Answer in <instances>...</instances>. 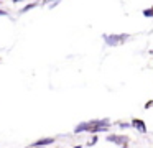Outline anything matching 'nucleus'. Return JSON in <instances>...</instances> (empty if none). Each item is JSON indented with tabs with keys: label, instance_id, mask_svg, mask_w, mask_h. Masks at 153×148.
Listing matches in <instances>:
<instances>
[{
	"label": "nucleus",
	"instance_id": "nucleus-6",
	"mask_svg": "<svg viewBox=\"0 0 153 148\" xmlns=\"http://www.w3.org/2000/svg\"><path fill=\"white\" fill-rule=\"evenodd\" d=\"M143 15H145V16H153V10H145Z\"/></svg>",
	"mask_w": 153,
	"mask_h": 148
},
{
	"label": "nucleus",
	"instance_id": "nucleus-4",
	"mask_svg": "<svg viewBox=\"0 0 153 148\" xmlns=\"http://www.w3.org/2000/svg\"><path fill=\"white\" fill-rule=\"evenodd\" d=\"M132 125L137 128V130L142 132V133H145V132H146V127H145V123H143V120H138V118H135V120L132 122Z\"/></svg>",
	"mask_w": 153,
	"mask_h": 148
},
{
	"label": "nucleus",
	"instance_id": "nucleus-5",
	"mask_svg": "<svg viewBox=\"0 0 153 148\" xmlns=\"http://www.w3.org/2000/svg\"><path fill=\"white\" fill-rule=\"evenodd\" d=\"M35 7H36V3H28V5H25L23 8L20 10V13H25V12H30L31 8H35Z\"/></svg>",
	"mask_w": 153,
	"mask_h": 148
},
{
	"label": "nucleus",
	"instance_id": "nucleus-9",
	"mask_svg": "<svg viewBox=\"0 0 153 148\" xmlns=\"http://www.w3.org/2000/svg\"><path fill=\"white\" fill-rule=\"evenodd\" d=\"M13 2H22V0H13Z\"/></svg>",
	"mask_w": 153,
	"mask_h": 148
},
{
	"label": "nucleus",
	"instance_id": "nucleus-2",
	"mask_svg": "<svg viewBox=\"0 0 153 148\" xmlns=\"http://www.w3.org/2000/svg\"><path fill=\"white\" fill-rule=\"evenodd\" d=\"M127 140H128L127 137H119V135H109V137H107V141L122 145V147H125V145H127Z\"/></svg>",
	"mask_w": 153,
	"mask_h": 148
},
{
	"label": "nucleus",
	"instance_id": "nucleus-3",
	"mask_svg": "<svg viewBox=\"0 0 153 148\" xmlns=\"http://www.w3.org/2000/svg\"><path fill=\"white\" fill-rule=\"evenodd\" d=\"M53 143H54V138H43V140L31 143V147H45V145H53Z\"/></svg>",
	"mask_w": 153,
	"mask_h": 148
},
{
	"label": "nucleus",
	"instance_id": "nucleus-7",
	"mask_svg": "<svg viewBox=\"0 0 153 148\" xmlns=\"http://www.w3.org/2000/svg\"><path fill=\"white\" fill-rule=\"evenodd\" d=\"M120 127H122V128H127V127H130V123H120Z\"/></svg>",
	"mask_w": 153,
	"mask_h": 148
},
{
	"label": "nucleus",
	"instance_id": "nucleus-10",
	"mask_svg": "<svg viewBox=\"0 0 153 148\" xmlns=\"http://www.w3.org/2000/svg\"><path fill=\"white\" fill-rule=\"evenodd\" d=\"M0 3H2V0H0Z\"/></svg>",
	"mask_w": 153,
	"mask_h": 148
},
{
	"label": "nucleus",
	"instance_id": "nucleus-1",
	"mask_svg": "<svg viewBox=\"0 0 153 148\" xmlns=\"http://www.w3.org/2000/svg\"><path fill=\"white\" fill-rule=\"evenodd\" d=\"M128 35H104V41L107 43V46H119L120 43L127 41Z\"/></svg>",
	"mask_w": 153,
	"mask_h": 148
},
{
	"label": "nucleus",
	"instance_id": "nucleus-8",
	"mask_svg": "<svg viewBox=\"0 0 153 148\" xmlns=\"http://www.w3.org/2000/svg\"><path fill=\"white\" fill-rule=\"evenodd\" d=\"M43 2H45V3H48V2H51V0H43Z\"/></svg>",
	"mask_w": 153,
	"mask_h": 148
}]
</instances>
